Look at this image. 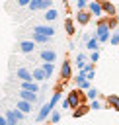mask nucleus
I'll return each mask as SVG.
<instances>
[{"instance_id":"14","label":"nucleus","mask_w":119,"mask_h":125,"mask_svg":"<svg viewBox=\"0 0 119 125\" xmlns=\"http://www.w3.org/2000/svg\"><path fill=\"white\" fill-rule=\"evenodd\" d=\"M16 107H18L20 111H23V113H31V111H33V104L27 102V100H20V102L16 104Z\"/></svg>"},{"instance_id":"19","label":"nucleus","mask_w":119,"mask_h":125,"mask_svg":"<svg viewBox=\"0 0 119 125\" xmlns=\"http://www.w3.org/2000/svg\"><path fill=\"white\" fill-rule=\"evenodd\" d=\"M64 29H66L68 37H72V35L76 33V27H74V21H72V18H66V20H64Z\"/></svg>"},{"instance_id":"7","label":"nucleus","mask_w":119,"mask_h":125,"mask_svg":"<svg viewBox=\"0 0 119 125\" xmlns=\"http://www.w3.org/2000/svg\"><path fill=\"white\" fill-rule=\"evenodd\" d=\"M31 31H35V33H43V35H49V37H53V35H55V27H53V25H45V23L35 25Z\"/></svg>"},{"instance_id":"27","label":"nucleus","mask_w":119,"mask_h":125,"mask_svg":"<svg viewBox=\"0 0 119 125\" xmlns=\"http://www.w3.org/2000/svg\"><path fill=\"white\" fill-rule=\"evenodd\" d=\"M98 96H99V94H98V90H96V88H92V86H90V88L86 90V98H88V100H96Z\"/></svg>"},{"instance_id":"32","label":"nucleus","mask_w":119,"mask_h":125,"mask_svg":"<svg viewBox=\"0 0 119 125\" xmlns=\"http://www.w3.org/2000/svg\"><path fill=\"white\" fill-rule=\"evenodd\" d=\"M88 2H90V0H76V8H78V10H84V8L88 6Z\"/></svg>"},{"instance_id":"6","label":"nucleus","mask_w":119,"mask_h":125,"mask_svg":"<svg viewBox=\"0 0 119 125\" xmlns=\"http://www.w3.org/2000/svg\"><path fill=\"white\" fill-rule=\"evenodd\" d=\"M53 109H55V107H53L49 102H47V104H43V107L39 109V113H37V117H35V119H37V121H45V119H49V115H51V111H53Z\"/></svg>"},{"instance_id":"24","label":"nucleus","mask_w":119,"mask_h":125,"mask_svg":"<svg viewBox=\"0 0 119 125\" xmlns=\"http://www.w3.org/2000/svg\"><path fill=\"white\" fill-rule=\"evenodd\" d=\"M96 37H98V41H99V43H107V41H109V37H111V33H109V29H107V31L98 33Z\"/></svg>"},{"instance_id":"31","label":"nucleus","mask_w":119,"mask_h":125,"mask_svg":"<svg viewBox=\"0 0 119 125\" xmlns=\"http://www.w3.org/2000/svg\"><path fill=\"white\" fill-rule=\"evenodd\" d=\"M101 107V104L98 102V98L96 100H90V109H99Z\"/></svg>"},{"instance_id":"37","label":"nucleus","mask_w":119,"mask_h":125,"mask_svg":"<svg viewBox=\"0 0 119 125\" xmlns=\"http://www.w3.org/2000/svg\"><path fill=\"white\" fill-rule=\"evenodd\" d=\"M0 125H6V115H0Z\"/></svg>"},{"instance_id":"26","label":"nucleus","mask_w":119,"mask_h":125,"mask_svg":"<svg viewBox=\"0 0 119 125\" xmlns=\"http://www.w3.org/2000/svg\"><path fill=\"white\" fill-rule=\"evenodd\" d=\"M49 119H51V123H53V125H57V123L60 121V111L53 109V111H51V115H49Z\"/></svg>"},{"instance_id":"20","label":"nucleus","mask_w":119,"mask_h":125,"mask_svg":"<svg viewBox=\"0 0 119 125\" xmlns=\"http://www.w3.org/2000/svg\"><path fill=\"white\" fill-rule=\"evenodd\" d=\"M31 76H33V80H35V82H43V80H47V76H45L43 68H33V70H31Z\"/></svg>"},{"instance_id":"13","label":"nucleus","mask_w":119,"mask_h":125,"mask_svg":"<svg viewBox=\"0 0 119 125\" xmlns=\"http://www.w3.org/2000/svg\"><path fill=\"white\" fill-rule=\"evenodd\" d=\"M101 10H103L105 16H117V8H115L109 0H103V2H101Z\"/></svg>"},{"instance_id":"5","label":"nucleus","mask_w":119,"mask_h":125,"mask_svg":"<svg viewBox=\"0 0 119 125\" xmlns=\"http://www.w3.org/2000/svg\"><path fill=\"white\" fill-rule=\"evenodd\" d=\"M90 86H92V82L86 78L84 70H80V72L76 74V88H80V90H88Z\"/></svg>"},{"instance_id":"30","label":"nucleus","mask_w":119,"mask_h":125,"mask_svg":"<svg viewBox=\"0 0 119 125\" xmlns=\"http://www.w3.org/2000/svg\"><path fill=\"white\" fill-rule=\"evenodd\" d=\"M109 43H111V45H115V47L119 45V31H117V33H113V35L109 37Z\"/></svg>"},{"instance_id":"34","label":"nucleus","mask_w":119,"mask_h":125,"mask_svg":"<svg viewBox=\"0 0 119 125\" xmlns=\"http://www.w3.org/2000/svg\"><path fill=\"white\" fill-rule=\"evenodd\" d=\"M80 70H82V68H80ZM84 74H86V78L92 82V80H94V76H96V70H88V72H84Z\"/></svg>"},{"instance_id":"29","label":"nucleus","mask_w":119,"mask_h":125,"mask_svg":"<svg viewBox=\"0 0 119 125\" xmlns=\"http://www.w3.org/2000/svg\"><path fill=\"white\" fill-rule=\"evenodd\" d=\"M76 64H78V68H84V64H86V57L80 53V55H76Z\"/></svg>"},{"instance_id":"35","label":"nucleus","mask_w":119,"mask_h":125,"mask_svg":"<svg viewBox=\"0 0 119 125\" xmlns=\"http://www.w3.org/2000/svg\"><path fill=\"white\" fill-rule=\"evenodd\" d=\"M29 2H31V0H16V6H21V8H23V6H27Z\"/></svg>"},{"instance_id":"10","label":"nucleus","mask_w":119,"mask_h":125,"mask_svg":"<svg viewBox=\"0 0 119 125\" xmlns=\"http://www.w3.org/2000/svg\"><path fill=\"white\" fill-rule=\"evenodd\" d=\"M103 100H105V104H107V105H109L111 109L119 111V96H117V94H107V96H105Z\"/></svg>"},{"instance_id":"36","label":"nucleus","mask_w":119,"mask_h":125,"mask_svg":"<svg viewBox=\"0 0 119 125\" xmlns=\"http://www.w3.org/2000/svg\"><path fill=\"white\" fill-rule=\"evenodd\" d=\"M60 107H62V109H70V104H68V100H64V102H62V105H60Z\"/></svg>"},{"instance_id":"3","label":"nucleus","mask_w":119,"mask_h":125,"mask_svg":"<svg viewBox=\"0 0 119 125\" xmlns=\"http://www.w3.org/2000/svg\"><path fill=\"white\" fill-rule=\"evenodd\" d=\"M86 8H88V12L92 14V18H101V16H103V10H101V4H99V2H96V0H90Z\"/></svg>"},{"instance_id":"38","label":"nucleus","mask_w":119,"mask_h":125,"mask_svg":"<svg viewBox=\"0 0 119 125\" xmlns=\"http://www.w3.org/2000/svg\"><path fill=\"white\" fill-rule=\"evenodd\" d=\"M117 47H119V45H117Z\"/></svg>"},{"instance_id":"8","label":"nucleus","mask_w":119,"mask_h":125,"mask_svg":"<svg viewBox=\"0 0 119 125\" xmlns=\"http://www.w3.org/2000/svg\"><path fill=\"white\" fill-rule=\"evenodd\" d=\"M39 57H41L43 62H55V61H57V53H55L53 49H43Z\"/></svg>"},{"instance_id":"18","label":"nucleus","mask_w":119,"mask_h":125,"mask_svg":"<svg viewBox=\"0 0 119 125\" xmlns=\"http://www.w3.org/2000/svg\"><path fill=\"white\" fill-rule=\"evenodd\" d=\"M21 90H29V92H39V84L35 80H27V82H21Z\"/></svg>"},{"instance_id":"2","label":"nucleus","mask_w":119,"mask_h":125,"mask_svg":"<svg viewBox=\"0 0 119 125\" xmlns=\"http://www.w3.org/2000/svg\"><path fill=\"white\" fill-rule=\"evenodd\" d=\"M70 78H72V64H70V59H64L60 64V80L68 82Z\"/></svg>"},{"instance_id":"17","label":"nucleus","mask_w":119,"mask_h":125,"mask_svg":"<svg viewBox=\"0 0 119 125\" xmlns=\"http://www.w3.org/2000/svg\"><path fill=\"white\" fill-rule=\"evenodd\" d=\"M98 45H99L98 37H96V35H92V37H88V39H86V45H84V47H86L88 51H98V49H99Z\"/></svg>"},{"instance_id":"23","label":"nucleus","mask_w":119,"mask_h":125,"mask_svg":"<svg viewBox=\"0 0 119 125\" xmlns=\"http://www.w3.org/2000/svg\"><path fill=\"white\" fill-rule=\"evenodd\" d=\"M119 25V18L117 16H107V27L109 29H115Z\"/></svg>"},{"instance_id":"11","label":"nucleus","mask_w":119,"mask_h":125,"mask_svg":"<svg viewBox=\"0 0 119 125\" xmlns=\"http://www.w3.org/2000/svg\"><path fill=\"white\" fill-rule=\"evenodd\" d=\"M29 39H31V41H35V43H41V45H45V43H49V41H51V37H49V35L35 33V31H29Z\"/></svg>"},{"instance_id":"12","label":"nucleus","mask_w":119,"mask_h":125,"mask_svg":"<svg viewBox=\"0 0 119 125\" xmlns=\"http://www.w3.org/2000/svg\"><path fill=\"white\" fill-rule=\"evenodd\" d=\"M16 76H18L21 82L33 80V76H31V70H29V68H25V66H20V68H18V72H16Z\"/></svg>"},{"instance_id":"33","label":"nucleus","mask_w":119,"mask_h":125,"mask_svg":"<svg viewBox=\"0 0 119 125\" xmlns=\"http://www.w3.org/2000/svg\"><path fill=\"white\" fill-rule=\"evenodd\" d=\"M98 59H99V53L98 51H90V61L92 62H98Z\"/></svg>"},{"instance_id":"28","label":"nucleus","mask_w":119,"mask_h":125,"mask_svg":"<svg viewBox=\"0 0 119 125\" xmlns=\"http://www.w3.org/2000/svg\"><path fill=\"white\" fill-rule=\"evenodd\" d=\"M12 113H14V117H16L18 121H21V119H25V115H27V113H23V111H20L18 107H14V109H12Z\"/></svg>"},{"instance_id":"1","label":"nucleus","mask_w":119,"mask_h":125,"mask_svg":"<svg viewBox=\"0 0 119 125\" xmlns=\"http://www.w3.org/2000/svg\"><path fill=\"white\" fill-rule=\"evenodd\" d=\"M29 12H39V10H49V8H53V0H31L27 6H25Z\"/></svg>"},{"instance_id":"16","label":"nucleus","mask_w":119,"mask_h":125,"mask_svg":"<svg viewBox=\"0 0 119 125\" xmlns=\"http://www.w3.org/2000/svg\"><path fill=\"white\" fill-rule=\"evenodd\" d=\"M33 49H35V41H31V39H23L20 43V51L21 53H31Z\"/></svg>"},{"instance_id":"22","label":"nucleus","mask_w":119,"mask_h":125,"mask_svg":"<svg viewBox=\"0 0 119 125\" xmlns=\"http://www.w3.org/2000/svg\"><path fill=\"white\" fill-rule=\"evenodd\" d=\"M41 68H43V72H45V76H47V78H51V76H53V72H55V64H53V62H43V66H41Z\"/></svg>"},{"instance_id":"4","label":"nucleus","mask_w":119,"mask_h":125,"mask_svg":"<svg viewBox=\"0 0 119 125\" xmlns=\"http://www.w3.org/2000/svg\"><path fill=\"white\" fill-rule=\"evenodd\" d=\"M76 21H78L80 25H88V23L92 21V14L88 12V8H84V10H78V12H76Z\"/></svg>"},{"instance_id":"25","label":"nucleus","mask_w":119,"mask_h":125,"mask_svg":"<svg viewBox=\"0 0 119 125\" xmlns=\"http://www.w3.org/2000/svg\"><path fill=\"white\" fill-rule=\"evenodd\" d=\"M6 125H18V119L14 117L12 109H8V111H6Z\"/></svg>"},{"instance_id":"15","label":"nucleus","mask_w":119,"mask_h":125,"mask_svg":"<svg viewBox=\"0 0 119 125\" xmlns=\"http://www.w3.org/2000/svg\"><path fill=\"white\" fill-rule=\"evenodd\" d=\"M90 111V104H80L78 107H74V111H72V117L76 119V117H82V115H86Z\"/></svg>"},{"instance_id":"9","label":"nucleus","mask_w":119,"mask_h":125,"mask_svg":"<svg viewBox=\"0 0 119 125\" xmlns=\"http://www.w3.org/2000/svg\"><path fill=\"white\" fill-rule=\"evenodd\" d=\"M20 100H27V102L35 104V102H39V94L37 92H29V90H21L20 92Z\"/></svg>"},{"instance_id":"21","label":"nucleus","mask_w":119,"mask_h":125,"mask_svg":"<svg viewBox=\"0 0 119 125\" xmlns=\"http://www.w3.org/2000/svg\"><path fill=\"white\" fill-rule=\"evenodd\" d=\"M57 16H59V12H57L55 8L45 10V21H55V20H57Z\"/></svg>"}]
</instances>
